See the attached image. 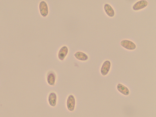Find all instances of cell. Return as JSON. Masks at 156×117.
Instances as JSON below:
<instances>
[{
  "label": "cell",
  "instance_id": "obj_4",
  "mask_svg": "<svg viewBox=\"0 0 156 117\" xmlns=\"http://www.w3.org/2000/svg\"><path fill=\"white\" fill-rule=\"evenodd\" d=\"M111 67V63L108 60H107L103 63L101 69V73L103 76H106L109 72Z\"/></svg>",
  "mask_w": 156,
  "mask_h": 117
},
{
  "label": "cell",
  "instance_id": "obj_7",
  "mask_svg": "<svg viewBox=\"0 0 156 117\" xmlns=\"http://www.w3.org/2000/svg\"><path fill=\"white\" fill-rule=\"evenodd\" d=\"M48 101L49 104L52 107H55L57 104V96L54 93H51L49 96Z\"/></svg>",
  "mask_w": 156,
  "mask_h": 117
},
{
  "label": "cell",
  "instance_id": "obj_9",
  "mask_svg": "<svg viewBox=\"0 0 156 117\" xmlns=\"http://www.w3.org/2000/svg\"><path fill=\"white\" fill-rule=\"evenodd\" d=\"M104 9L105 12L109 16L111 17L114 16L115 14L114 11L110 5L105 4L104 6Z\"/></svg>",
  "mask_w": 156,
  "mask_h": 117
},
{
  "label": "cell",
  "instance_id": "obj_1",
  "mask_svg": "<svg viewBox=\"0 0 156 117\" xmlns=\"http://www.w3.org/2000/svg\"><path fill=\"white\" fill-rule=\"evenodd\" d=\"M76 105V100L73 95H69L67 101V106L69 111L71 112L74 111Z\"/></svg>",
  "mask_w": 156,
  "mask_h": 117
},
{
  "label": "cell",
  "instance_id": "obj_11",
  "mask_svg": "<svg viewBox=\"0 0 156 117\" xmlns=\"http://www.w3.org/2000/svg\"><path fill=\"white\" fill-rule=\"evenodd\" d=\"M55 77L54 74L52 73H49L47 76V83L50 85L53 86L55 83Z\"/></svg>",
  "mask_w": 156,
  "mask_h": 117
},
{
  "label": "cell",
  "instance_id": "obj_10",
  "mask_svg": "<svg viewBox=\"0 0 156 117\" xmlns=\"http://www.w3.org/2000/svg\"><path fill=\"white\" fill-rule=\"evenodd\" d=\"M76 58L81 61H86L88 60V57L85 53L82 52H78L74 54Z\"/></svg>",
  "mask_w": 156,
  "mask_h": 117
},
{
  "label": "cell",
  "instance_id": "obj_8",
  "mask_svg": "<svg viewBox=\"0 0 156 117\" xmlns=\"http://www.w3.org/2000/svg\"><path fill=\"white\" fill-rule=\"evenodd\" d=\"M117 89L121 93L125 95H128L130 94V91L128 87L124 85L119 83L118 85Z\"/></svg>",
  "mask_w": 156,
  "mask_h": 117
},
{
  "label": "cell",
  "instance_id": "obj_2",
  "mask_svg": "<svg viewBox=\"0 0 156 117\" xmlns=\"http://www.w3.org/2000/svg\"><path fill=\"white\" fill-rule=\"evenodd\" d=\"M121 45L123 48L129 50H134L136 48V46L134 42L129 40H124L121 42Z\"/></svg>",
  "mask_w": 156,
  "mask_h": 117
},
{
  "label": "cell",
  "instance_id": "obj_3",
  "mask_svg": "<svg viewBox=\"0 0 156 117\" xmlns=\"http://www.w3.org/2000/svg\"><path fill=\"white\" fill-rule=\"evenodd\" d=\"M40 12L42 16L45 17L49 13L48 6L47 3L45 1H42L39 5Z\"/></svg>",
  "mask_w": 156,
  "mask_h": 117
},
{
  "label": "cell",
  "instance_id": "obj_6",
  "mask_svg": "<svg viewBox=\"0 0 156 117\" xmlns=\"http://www.w3.org/2000/svg\"><path fill=\"white\" fill-rule=\"evenodd\" d=\"M68 51V47L66 46H64L60 50L59 54H58V58L59 59L62 61L67 55Z\"/></svg>",
  "mask_w": 156,
  "mask_h": 117
},
{
  "label": "cell",
  "instance_id": "obj_5",
  "mask_svg": "<svg viewBox=\"0 0 156 117\" xmlns=\"http://www.w3.org/2000/svg\"><path fill=\"white\" fill-rule=\"evenodd\" d=\"M148 5V2L146 0H141L137 2L133 6L134 10L138 11L146 7Z\"/></svg>",
  "mask_w": 156,
  "mask_h": 117
}]
</instances>
